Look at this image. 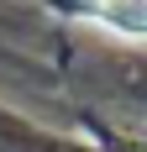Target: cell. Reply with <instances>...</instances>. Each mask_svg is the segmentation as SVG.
Returning a JSON list of instances; mask_svg holds the SVG:
<instances>
[{"label":"cell","instance_id":"6da1fadb","mask_svg":"<svg viewBox=\"0 0 147 152\" xmlns=\"http://www.w3.org/2000/svg\"><path fill=\"white\" fill-rule=\"evenodd\" d=\"M84 21L116 37H147V5H89Z\"/></svg>","mask_w":147,"mask_h":152}]
</instances>
